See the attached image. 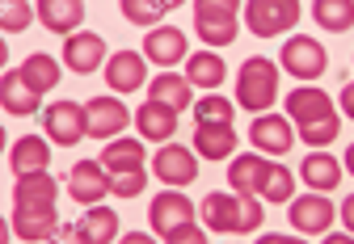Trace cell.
Returning <instances> with one entry per match:
<instances>
[{"label": "cell", "mask_w": 354, "mask_h": 244, "mask_svg": "<svg viewBox=\"0 0 354 244\" xmlns=\"http://www.w3.org/2000/svg\"><path fill=\"white\" fill-rule=\"evenodd\" d=\"M287 110L295 118V127H299V143H313V148H325L337 139L342 131V118L329 101V93L313 89V85H304V89H291L287 97Z\"/></svg>", "instance_id": "cell-1"}, {"label": "cell", "mask_w": 354, "mask_h": 244, "mask_svg": "<svg viewBox=\"0 0 354 244\" xmlns=\"http://www.w3.org/2000/svg\"><path fill=\"white\" fill-rule=\"evenodd\" d=\"M249 139L257 143V152H266V156H283V152H291V122L283 118V114H261V118H253V127H249Z\"/></svg>", "instance_id": "cell-16"}, {"label": "cell", "mask_w": 354, "mask_h": 244, "mask_svg": "<svg viewBox=\"0 0 354 244\" xmlns=\"http://www.w3.org/2000/svg\"><path fill=\"white\" fill-rule=\"evenodd\" d=\"M34 9H38V21L51 34H68V38L84 21V0H38Z\"/></svg>", "instance_id": "cell-20"}, {"label": "cell", "mask_w": 354, "mask_h": 244, "mask_svg": "<svg viewBox=\"0 0 354 244\" xmlns=\"http://www.w3.org/2000/svg\"><path fill=\"white\" fill-rule=\"evenodd\" d=\"M131 110L118 97H93L84 105V135L88 139H118L127 131Z\"/></svg>", "instance_id": "cell-6"}, {"label": "cell", "mask_w": 354, "mask_h": 244, "mask_svg": "<svg viewBox=\"0 0 354 244\" xmlns=\"http://www.w3.org/2000/svg\"><path fill=\"white\" fill-rule=\"evenodd\" d=\"M122 17L127 21H136V26H156L169 9H177V5H160V0H122Z\"/></svg>", "instance_id": "cell-33"}, {"label": "cell", "mask_w": 354, "mask_h": 244, "mask_svg": "<svg viewBox=\"0 0 354 244\" xmlns=\"http://www.w3.org/2000/svg\"><path fill=\"white\" fill-rule=\"evenodd\" d=\"M156 177L165 185H190L198 177V156L182 143H165L156 152Z\"/></svg>", "instance_id": "cell-13"}, {"label": "cell", "mask_w": 354, "mask_h": 244, "mask_svg": "<svg viewBox=\"0 0 354 244\" xmlns=\"http://www.w3.org/2000/svg\"><path fill=\"white\" fill-rule=\"evenodd\" d=\"M42 127H47V135L55 139V148H72L84 139V105L76 101H55L42 110Z\"/></svg>", "instance_id": "cell-9"}, {"label": "cell", "mask_w": 354, "mask_h": 244, "mask_svg": "<svg viewBox=\"0 0 354 244\" xmlns=\"http://www.w3.org/2000/svg\"><path fill=\"white\" fill-rule=\"evenodd\" d=\"M110 185L114 181L106 177L102 160H80V165H72V173H68V194L80 202V207H102V198L114 194Z\"/></svg>", "instance_id": "cell-8"}, {"label": "cell", "mask_w": 354, "mask_h": 244, "mask_svg": "<svg viewBox=\"0 0 354 244\" xmlns=\"http://www.w3.org/2000/svg\"><path fill=\"white\" fill-rule=\"evenodd\" d=\"M232 114H236V110H232L224 97H215V93L194 105V122H211V127H232Z\"/></svg>", "instance_id": "cell-34"}, {"label": "cell", "mask_w": 354, "mask_h": 244, "mask_svg": "<svg viewBox=\"0 0 354 244\" xmlns=\"http://www.w3.org/2000/svg\"><path fill=\"white\" fill-rule=\"evenodd\" d=\"M198 215H203V223L211 232H224V236H249L266 219L261 202L249 198V194H207Z\"/></svg>", "instance_id": "cell-2"}, {"label": "cell", "mask_w": 354, "mask_h": 244, "mask_svg": "<svg viewBox=\"0 0 354 244\" xmlns=\"http://www.w3.org/2000/svg\"><path fill=\"white\" fill-rule=\"evenodd\" d=\"M80 232H84L88 244H114V236H118V215H114L110 207H88V211L80 215Z\"/></svg>", "instance_id": "cell-29"}, {"label": "cell", "mask_w": 354, "mask_h": 244, "mask_svg": "<svg viewBox=\"0 0 354 244\" xmlns=\"http://www.w3.org/2000/svg\"><path fill=\"white\" fill-rule=\"evenodd\" d=\"M55 198H59V185H55V177H47V173L17 177L13 207H55Z\"/></svg>", "instance_id": "cell-23"}, {"label": "cell", "mask_w": 354, "mask_h": 244, "mask_svg": "<svg viewBox=\"0 0 354 244\" xmlns=\"http://www.w3.org/2000/svg\"><path fill=\"white\" fill-rule=\"evenodd\" d=\"M291 190H295L291 169L270 165V169H266V177H261V185H257V198H266V202H291Z\"/></svg>", "instance_id": "cell-32"}, {"label": "cell", "mask_w": 354, "mask_h": 244, "mask_svg": "<svg viewBox=\"0 0 354 244\" xmlns=\"http://www.w3.org/2000/svg\"><path fill=\"white\" fill-rule=\"evenodd\" d=\"M21 76L30 80V89H34V93H47V89H55L59 80H64V76H59V63H55L51 55H42V51L30 55V59L21 63Z\"/></svg>", "instance_id": "cell-30"}, {"label": "cell", "mask_w": 354, "mask_h": 244, "mask_svg": "<svg viewBox=\"0 0 354 244\" xmlns=\"http://www.w3.org/2000/svg\"><path fill=\"white\" fill-rule=\"evenodd\" d=\"M165 244H207V236H203L198 223H186V227H177L173 236H165Z\"/></svg>", "instance_id": "cell-37"}, {"label": "cell", "mask_w": 354, "mask_h": 244, "mask_svg": "<svg viewBox=\"0 0 354 244\" xmlns=\"http://www.w3.org/2000/svg\"><path fill=\"white\" fill-rule=\"evenodd\" d=\"M299 177L313 185V190L329 194V190L342 181V165H337L329 152H308V156H304V165H299Z\"/></svg>", "instance_id": "cell-26"}, {"label": "cell", "mask_w": 354, "mask_h": 244, "mask_svg": "<svg viewBox=\"0 0 354 244\" xmlns=\"http://www.w3.org/2000/svg\"><path fill=\"white\" fill-rule=\"evenodd\" d=\"M194 30H198V38L207 47L236 43L241 5H232V0H198V5H194Z\"/></svg>", "instance_id": "cell-4"}, {"label": "cell", "mask_w": 354, "mask_h": 244, "mask_svg": "<svg viewBox=\"0 0 354 244\" xmlns=\"http://www.w3.org/2000/svg\"><path fill=\"white\" fill-rule=\"evenodd\" d=\"M266 169H270V160H266L261 152H245V156H232V165H228V181L236 194H249L257 198V185L266 177Z\"/></svg>", "instance_id": "cell-22"}, {"label": "cell", "mask_w": 354, "mask_h": 244, "mask_svg": "<svg viewBox=\"0 0 354 244\" xmlns=\"http://www.w3.org/2000/svg\"><path fill=\"white\" fill-rule=\"evenodd\" d=\"M224 76H228V68H224V59H219L215 51L190 55V68H186V80H190V85H198V89H219V85H224Z\"/></svg>", "instance_id": "cell-28"}, {"label": "cell", "mask_w": 354, "mask_h": 244, "mask_svg": "<svg viewBox=\"0 0 354 244\" xmlns=\"http://www.w3.org/2000/svg\"><path fill=\"white\" fill-rule=\"evenodd\" d=\"M342 110H346V114L354 118V80H350V85L342 89Z\"/></svg>", "instance_id": "cell-40"}, {"label": "cell", "mask_w": 354, "mask_h": 244, "mask_svg": "<svg viewBox=\"0 0 354 244\" xmlns=\"http://www.w3.org/2000/svg\"><path fill=\"white\" fill-rule=\"evenodd\" d=\"M122 244H156V240L144 236V232H131V236H122Z\"/></svg>", "instance_id": "cell-42"}, {"label": "cell", "mask_w": 354, "mask_h": 244, "mask_svg": "<svg viewBox=\"0 0 354 244\" xmlns=\"http://www.w3.org/2000/svg\"><path fill=\"white\" fill-rule=\"evenodd\" d=\"M51 244H88V240H84L80 223H59V232L51 236Z\"/></svg>", "instance_id": "cell-38"}, {"label": "cell", "mask_w": 354, "mask_h": 244, "mask_svg": "<svg viewBox=\"0 0 354 244\" xmlns=\"http://www.w3.org/2000/svg\"><path fill=\"white\" fill-rule=\"evenodd\" d=\"M274 97H279V68L270 59H261V55L245 59L241 76H236V101L257 114V110H270Z\"/></svg>", "instance_id": "cell-3"}, {"label": "cell", "mask_w": 354, "mask_h": 244, "mask_svg": "<svg viewBox=\"0 0 354 244\" xmlns=\"http://www.w3.org/2000/svg\"><path fill=\"white\" fill-rule=\"evenodd\" d=\"M283 68L291 76H299V80H317V76H325L329 55H325V47L317 43V38L295 34L291 43H283Z\"/></svg>", "instance_id": "cell-7"}, {"label": "cell", "mask_w": 354, "mask_h": 244, "mask_svg": "<svg viewBox=\"0 0 354 244\" xmlns=\"http://www.w3.org/2000/svg\"><path fill=\"white\" fill-rule=\"evenodd\" d=\"M186 34L177 30V26H156L148 38H144V55L156 63V68H173V63H182L186 59Z\"/></svg>", "instance_id": "cell-17"}, {"label": "cell", "mask_w": 354, "mask_h": 244, "mask_svg": "<svg viewBox=\"0 0 354 244\" xmlns=\"http://www.w3.org/2000/svg\"><path fill=\"white\" fill-rule=\"evenodd\" d=\"M313 17H317L321 30L342 34V30L354 26V0H317V5H313Z\"/></svg>", "instance_id": "cell-31"}, {"label": "cell", "mask_w": 354, "mask_h": 244, "mask_svg": "<svg viewBox=\"0 0 354 244\" xmlns=\"http://www.w3.org/2000/svg\"><path fill=\"white\" fill-rule=\"evenodd\" d=\"M13 232L30 244H42L59 232V211L55 207H13Z\"/></svg>", "instance_id": "cell-15"}, {"label": "cell", "mask_w": 354, "mask_h": 244, "mask_svg": "<svg viewBox=\"0 0 354 244\" xmlns=\"http://www.w3.org/2000/svg\"><path fill=\"white\" fill-rule=\"evenodd\" d=\"M194 152L207 160H224L236 152V131L232 127H211V122H194Z\"/></svg>", "instance_id": "cell-24"}, {"label": "cell", "mask_w": 354, "mask_h": 244, "mask_svg": "<svg viewBox=\"0 0 354 244\" xmlns=\"http://www.w3.org/2000/svg\"><path fill=\"white\" fill-rule=\"evenodd\" d=\"M148 101H160V105H169L173 114L190 110V80H186V76H173V72L156 76L152 85H148Z\"/></svg>", "instance_id": "cell-27"}, {"label": "cell", "mask_w": 354, "mask_h": 244, "mask_svg": "<svg viewBox=\"0 0 354 244\" xmlns=\"http://www.w3.org/2000/svg\"><path fill=\"white\" fill-rule=\"evenodd\" d=\"M51 165V143L42 139V135H21L9 152V169L17 177H30V173H47Z\"/></svg>", "instance_id": "cell-18"}, {"label": "cell", "mask_w": 354, "mask_h": 244, "mask_svg": "<svg viewBox=\"0 0 354 244\" xmlns=\"http://www.w3.org/2000/svg\"><path fill=\"white\" fill-rule=\"evenodd\" d=\"M245 21H249V30L257 38H279L299 21V5L295 0H249Z\"/></svg>", "instance_id": "cell-5"}, {"label": "cell", "mask_w": 354, "mask_h": 244, "mask_svg": "<svg viewBox=\"0 0 354 244\" xmlns=\"http://www.w3.org/2000/svg\"><path fill=\"white\" fill-rule=\"evenodd\" d=\"M102 169L110 177H122V173H144V143L140 139H127L118 135L114 143H106L102 152Z\"/></svg>", "instance_id": "cell-19"}, {"label": "cell", "mask_w": 354, "mask_h": 244, "mask_svg": "<svg viewBox=\"0 0 354 244\" xmlns=\"http://www.w3.org/2000/svg\"><path fill=\"white\" fill-rule=\"evenodd\" d=\"M337 215H342V223H346V227H350V236H354V194L342 202V211H337Z\"/></svg>", "instance_id": "cell-39"}, {"label": "cell", "mask_w": 354, "mask_h": 244, "mask_svg": "<svg viewBox=\"0 0 354 244\" xmlns=\"http://www.w3.org/2000/svg\"><path fill=\"white\" fill-rule=\"evenodd\" d=\"M257 244H304V240H295V236H261Z\"/></svg>", "instance_id": "cell-41"}, {"label": "cell", "mask_w": 354, "mask_h": 244, "mask_svg": "<svg viewBox=\"0 0 354 244\" xmlns=\"http://www.w3.org/2000/svg\"><path fill=\"white\" fill-rule=\"evenodd\" d=\"M333 215H337V207H333L325 194H304V198H291V211H287V219H291V227H295V232H329Z\"/></svg>", "instance_id": "cell-12"}, {"label": "cell", "mask_w": 354, "mask_h": 244, "mask_svg": "<svg viewBox=\"0 0 354 244\" xmlns=\"http://www.w3.org/2000/svg\"><path fill=\"white\" fill-rule=\"evenodd\" d=\"M194 202L186 198V194H177V190H165V194H156V202L148 207V219H152V227H156V236H173L177 227H186V223H194Z\"/></svg>", "instance_id": "cell-10"}, {"label": "cell", "mask_w": 354, "mask_h": 244, "mask_svg": "<svg viewBox=\"0 0 354 244\" xmlns=\"http://www.w3.org/2000/svg\"><path fill=\"white\" fill-rule=\"evenodd\" d=\"M34 17H38V9L34 5H21V0H5V5H0V26H5V34L26 30Z\"/></svg>", "instance_id": "cell-35"}, {"label": "cell", "mask_w": 354, "mask_h": 244, "mask_svg": "<svg viewBox=\"0 0 354 244\" xmlns=\"http://www.w3.org/2000/svg\"><path fill=\"white\" fill-rule=\"evenodd\" d=\"M106 85L114 89V93H136V89H144L148 85V68H144V55H136V51H118V55H110V63H106Z\"/></svg>", "instance_id": "cell-14"}, {"label": "cell", "mask_w": 354, "mask_h": 244, "mask_svg": "<svg viewBox=\"0 0 354 244\" xmlns=\"http://www.w3.org/2000/svg\"><path fill=\"white\" fill-rule=\"evenodd\" d=\"M0 101H5V110H9V114H17V118H26V114L42 110V105H38V101H42V93H34V89H30V80L21 76V68H17V72H5V80H0Z\"/></svg>", "instance_id": "cell-21"}, {"label": "cell", "mask_w": 354, "mask_h": 244, "mask_svg": "<svg viewBox=\"0 0 354 244\" xmlns=\"http://www.w3.org/2000/svg\"><path fill=\"white\" fill-rule=\"evenodd\" d=\"M136 127H140L144 139L165 143V139H173V131H177V114H173L169 105H160V101H148V105L136 110Z\"/></svg>", "instance_id": "cell-25"}, {"label": "cell", "mask_w": 354, "mask_h": 244, "mask_svg": "<svg viewBox=\"0 0 354 244\" xmlns=\"http://www.w3.org/2000/svg\"><path fill=\"white\" fill-rule=\"evenodd\" d=\"M64 63L76 72V76H88V72H97L102 63H110L106 59V38L102 34H72L68 43H64Z\"/></svg>", "instance_id": "cell-11"}, {"label": "cell", "mask_w": 354, "mask_h": 244, "mask_svg": "<svg viewBox=\"0 0 354 244\" xmlns=\"http://www.w3.org/2000/svg\"><path fill=\"white\" fill-rule=\"evenodd\" d=\"M110 181H114L110 190H114L118 198H136V194H144V185H148L144 173H122V177H110Z\"/></svg>", "instance_id": "cell-36"}, {"label": "cell", "mask_w": 354, "mask_h": 244, "mask_svg": "<svg viewBox=\"0 0 354 244\" xmlns=\"http://www.w3.org/2000/svg\"><path fill=\"white\" fill-rule=\"evenodd\" d=\"M346 169H350V173H354V143H350V148H346Z\"/></svg>", "instance_id": "cell-44"}, {"label": "cell", "mask_w": 354, "mask_h": 244, "mask_svg": "<svg viewBox=\"0 0 354 244\" xmlns=\"http://www.w3.org/2000/svg\"><path fill=\"white\" fill-rule=\"evenodd\" d=\"M325 244H354V236H325Z\"/></svg>", "instance_id": "cell-43"}]
</instances>
